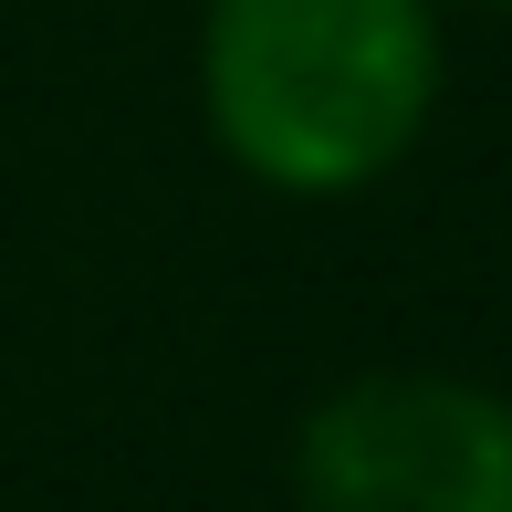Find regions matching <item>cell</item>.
Here are the masks:
<instances>
[{"label": "cell", "mask_w": 512, "mask_h": 512, "mask_svg": "<svg viewBox=\"0 0 512 512\" xmlns=\"http://www.w3.org/2000/svg\"><path fill=\"white\" fill-rule=\"evenodd\" d=\"M439 0H209L199 105L230 168L283 199L387 178L439 115Z\"/></svg>", "instance_id": "1"}, {"label": "cell", "mask_w": 512, "mask_h": 512, "mask_svg": "<svg viewBox=\"0 0 512 512\" xmlns=\"http://www.w3.org/2000/svg\"><path fill=\"white\" fill-rule=\"evenodd\" d=\"M304 512H512V398L471 377H356L293 439Z\"/></svg>", "instance_id": "2"}, {"label": "cell", "mask_w": 512, "mask_h": 512, "mask_svg": "<svg viewBox=\"0 0 512 512\" xmlns=\"http://www.w3.org/2000/svg\"><path fill=\"white\" fill-rule=\"evenodd\" d=\"M481 11H512V0H481Z\"/></svg>", "instance_id": "3"}]
</instances>
